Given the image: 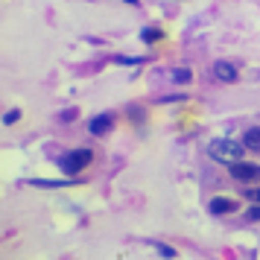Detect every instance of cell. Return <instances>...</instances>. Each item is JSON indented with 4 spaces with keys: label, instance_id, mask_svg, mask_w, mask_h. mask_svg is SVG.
<instances>
[{
    "label": "cell",
    "instance_id": "cell-7",
    "mask_svg": "<svg viewBox=\"0 0 260 260\" xmlns=\"http://www.w3.org/2000/svg\"><path fill=\"white\" fill-rule=\"evenodd\" d=\"M243 143H246V149H251V152H260V126H251L243 135Z\"/></svg>",
    "mask_w": 260,
    "mask_h": 260
},
{
    "label": "cell",
    "instance_id": "cell-12",
    "mask_svg": "<svg viewBox=\"0 0 260 260\" xmlns=\"http://www.w3.org/2000/svg\"><path fill=\"white\" fill-rule=\"evenodd\" d=\"M18 120H21V111H18V108H12V111H6L3 123H6V126H12V123H18Z\"/></svg>",
    "mask_w": 260,
    "mask_h": 260
},
{
    "label": "cell",
    "instance_id": "cell-6",
    "mask_svg": "<svg viewBox=\"0 0 260 260\" xmlns=\"http://www.w3.org/2000/svg\"><path fill=\"white\" fill-rule=\"evenodd\" d=\"M211 213H216V216H222V213H234V199H225V196H216V199H211Z\"/></svg>",
    "mask_w": 260,
    "mask_h": 260
},
{
    "label": "cell",
    "instance_id": "cell-5",
    "mask_svg": "<svg viewBox=\"0 0 260 260\" xmlns=\"http://www.w3.org/2000/svg\"><path fill=\"white\" fill-rule=\"evenodd\" d=\"M213 76H216L219 82H234L237 79V68L234 64H228V61H216V64H213Z\"/></svg>",
    "mask_w": 260,
    "mask_h": 260
},
{
    "label": "cell",
    "instance_id": "cell-3",
    "mask_svg": "<svg viewBox=\"0 0 260 260\" xmlns=\"http://www.w3.org/2000/svg\"><path fill=\"white\" fill-rule=\"evenodd\" d=\"M231 178H234V181H260V164L234 161V164H231Z\"/></svg>",
    "mask_w": 260,
    "mask_h": 260
},
{
    "label": "cell",
    "instance_id": "cell-9",
    "mask_svg": "<svg viewBox=\"0 0 260 260\" xmlns=\"http://www.w3.org/2000/svg\"><path fill=\"white\" fill-rule=\"evenodd\" d=\"M141 41H146V44H158V41H164V32L155 29V26H146V29H141Z\"/></svg>",
    "mask_w": 260,
    "mask_h": 260
},
{
    "label": "cell",
    "instance_id": "cell-15",
    "mask_svg": "<svg viewBox=\"0 0 260 260\" xmlns=\"http://www.w3.org/2000/svg\"><path fill=\"white\" fill-rule=\"evenodd\" d=\"M114 64H143V59H123V56H117Z\"/></svg>",
    "mask_w": 260,
    "mask_h": 260
},
{
    "label": "cell",
    "instance_id": "cell-4",
    "mask_svg": "<svg viewBox=\"0 0 260 260\" xmlns=\"http://www.w3.org/2000/svg\"><path fill=\"white\" fill-rule=\"evenodd\" d=\"M111 126H114V117H111V114H96V117L88 123V132H91V135H108Z\"/></svg>",
    "mask_w": 260,
    "mask_h": 260
},
{
    "label": "cell",
    "instance_id": "cell-17",
    "mask_svg": "<svg viewBox=\"0 0 260 260\" xmlns=\"http://www.w3.org/2000/svg\"><path fill=\"white\" fill-rule=\"evenodd\" d=\"M126 3H129V6H138V0H126Z\"/></svg>",
    "mask_w": 260,
    "mask_h": 260
},
{
    "label": "cell",
    "instance_id": "cell-11",
    "mask_svg": "<svg viewBox=\"0 0 260 260\" xmlns=\"http://www.w3.org/2000/svg\"><path fill=\"white\" fill-rule=\"evenodd\" d=\"M246 219H248V222H257V219H260V202H254V208H248V211H246Z\"/></svg>",
    "mask_w": 260,
    "mask_h": 260
},
{
    "label": "cell",
    "instance_id": "cell-14",
    "mask_svg": "<svg viewBox=\"0 0 260 260\" xmlns=\"http://www.w3.org/2000/svg\"><path fill=\"white\" fill-rule=\"evenodd\" d=\"M158 254H161V257H176V248H170V246H158Z\"/></svg>",
    "mask_w": 260,
    "mask_h": 260
},
{
    "label": "cell",
    "instance_id": "cell-1",
    "mask_svg": "<svg viewBox=\"0 0 260 260\" xmlns=\"http://www.w3.org/2000/svg\"><path fill=\"white\" fill-rule=\"evenodd\" d=\"M208 155L219 164H234V161H243L246 158V143L243 141H231V138H216V141L208 143Z\"/></svg>",
    "mask_w": 260,
    "mask_h": 260
},
{
    "label": "cell",
    "instance_id": "cell-2",
    "mask_svg": "<svg viewBox=\"0 0 260 260\" xmlns=\"http://www.w3.org/2000/svg\"><path fill=\"white\" fill-rule=\"evenodd\" d=\"M91 158H94L91 149H71V152H64L59 158V167L68 173V176H79L85 167L91 164Z\"/></svg>",
    "mask_w": 260,
    "mask_h": 260
},
{
    "label": "cell",
    "instance_id": "cell-10",
    "mask_svg": "<svg viewBox=\"0 0 260 260\" xmlns=\"http://www.w3.org/2000/svg\"><path fill=\"white\" fill-rule=\"evenodd\" d=\"M170 79H173L176 85H187L190 79H193V73H190L187 68H176V71L170 73Z\"/></svg>",
    "mask_w": 260,
    "mask_h": 260
},
{
    "label": "cell",
    "instance_id": "cell-16",
    "mask_svg": "<svg viewBox=\"0 0 260 260\" xmlns=\"http://www.w3.org/2000/svg\"><path fill=\"white\" fill-rule=\"evenodd\" d=\"M61 120H76V111H73V108H71V111H64V114H61Z\"/></svg>",
    "mask_w": 260,
    "mask_h": 260
},
{
    "label": "cell",
    "instance_id": "cell-13",
    "mask_svg": "<svg viewBox=\"0 0 260 260\" xmlns=\"http://www.w3.org/2000/svg\"><path fill=\"white\" fill-rule=\"evenodd\" d=\"M246 199L248 202H260V187H246Z\"/></svg>",
    "mask_w": 260,
    "mask_h": 260
},
{
    "label": "cell",
    "instance_id": "cell-8",
    "mask_svg": "<svg viewBox=\"0 0 260 260\" xmlns=\"http://www.w3.org/2000/svg\"><path fill=\"white\" fill-rule=\"evenodd\" d=\"M26 184H32V187H68V184H76V181H68V178H61V181H53V178H29Z\"/></svg>",
    "mask_w": 260,
    "mask_h": 260
}]
</instances>
